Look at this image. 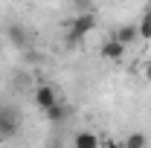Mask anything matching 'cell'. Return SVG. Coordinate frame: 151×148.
I'll use <instances>...</instances> for the list:
<instances>
[{
  "label": "cell",
  "mask_w": 151,
  "mask_h": 148,
  "mask_svg": "<svg viewBox=\"0 0 151 148\" xmlns=\"http://www.w3.org/2000/svg\"><path fill=\"white\" fill-rule=\"evenodd\" d=\"M96 26V18L93 12H84V15H76L73 20H70V32H67V38H70V44L73 41H84V38L93 32Z\"/></svg>",
  "instance_id": "obj_1"
},
{
  "label": "cell",
  "mask_w": 151,
  "mask_h": 148,
  "mask_svg": "<svg viewBox=\"0 0 151 148\" xmlns=\"http://www.w3.org/2000/svg\"><path fill=\"white\" fill-rule=\"evenodd\" d=\"M18 131H20L18 111L9 108V105H0V142H3V139H12Z\"/></svg>",
  "instance_id": "obj_2"
},
{
  "label": "cell",
  "mask_w": 151,
  "mask_h": 148,
  "mask_svg": "<svg viewBox=\"0 0 151 148\" xmlns=\"http://www.w3.org/2000/svg\"><path fill=\"white\" fill-rule=\"evenodd\" d=\"M32 99H35V105H38L44 113L50 111L52 105H58V102H61V99H58V90L52 87V84H38L35 93H32Z\"/></svg>",
  "instance_id": "obj_3"
},
{
  "label": "cell",
  "mask_w": 151,
  "mask_h": 148,
  "mask_svg": "<svg viewBox=\"0 0 151 148\" xmlns=\"http://www.w3.org/2000/svg\"><path fill=\"white\" fill-rule=\"evenodd\" d=\"M102 58H105V61H113V64H119V61L125 58V47H122L116 38H108V41L102 44Z\"/></svg>",
  "instance_id": "obj_4"
},
{
  "label": "cell",
  "mask_w": 151,
  "mask_h": 148,
  "mask_svg": "<svg viewBox=\"0 0 151 148\" xmlns=\"http://www.w3.org/2000/svg\"><path fill=\"white\" fill-rule=\"evenodd\" d=\"M6 38L12 41V47H26L29 44V32L23 29V23H9L6 26Z\"/></svg>",
  "instance_id": "obj_5"
},
{
  "label": "cell",
  "mask_w": 151,
  "mask_h": 148,
  "mask_svg": "<svg viewBox=\"0 0 151 148\" xmlns=\"http://www.w3.org/2000/svg\"><path fill=\"white\" fill-rule=\"evenodd\" d=\"M99 145H102V139L96 137L93 131H76L73 148H99Z\"/></svg>",
  "instance_id": "obj_6"
},
{
  "label": "cell",
  "mask_w": 151,
  "mask_h": 148,
  "mask_svg": "<svg viewBox=\"0 0 151 148\" xmlns=\"http://www.w3.org/2000/svg\"><path fill=\"white\" fill-rule=\"evenodd\" d=\"M116 41H119V44H122V47H125V50H128V47H131L134 41H137V23H122V26H119V29H116Z\"/></svg>",
  "instance_id": "obj_7"
},
{
  "label": "cell",
  "mask_w": 151,
  "mask_h": 148,
  "mask_svg": "<svg viewBox=\"0 0 151 148\" xmlns=\"http://www.w3.org/2000/svg\"><path fill=\"white\" fill-rule=\"evenodd\" d=\"M137 35L142 38V41L151 38V3L142 9V15H139V20H137Z\"/></svg>",
  "instance_id": "obj_8"
},
{
  "label": "cell",
  "mask_w": 151,
  "mask_h": 148,
  "mask_svg": "<svg viewBox=\"0 0 151 148\" xmlns=\"http://www.w3.org/2000/svg\"><path fill=\"white\" fill-rule=\"evenodd\" d=\"M122 145H125V148H148V139H145V134L134 131V134L125 137V142H122Z\"/></svg>",
  "instance_id": "obj_9"
},
{
  "label": "cell",
  "mask_w": 151,
  "mask_h": 148,
  "mask_svg": "<svg viewBox=\"0 0 151 148\" xmlns=\"http://www.w3.org/2000/svg\"><path fill=\"white\" fill-rule=\"evenodd\" d=\"M67 105H61V102H58V105H52V108H50V111H47V119H50V122H64V119H67Z\"/></svg>",
  "instance_id": "obj_10"
},
{
  "label": "cell",
  "mask_w": 151,
  "mask_h": 148,
  "mask_svg": "<svg viewBox=\"0 0 151 148\" xmlns=\"http://www.w3.org/2000/svg\"><path fill=\"white\" fill-rule=\"evenodd\" d=\"M142 75H145V81H151V58L142 64Z\"/></svg>",
  "instance_id": "obj_11"
},
{
  "label": "cell",
  "mask_w": 151,
  "mask_h": 148,
  "mask_svg": "<svg viewBox=\"0 0 151 148\" xmlns=\"http://www.w3.org/2000/svg\"><path fill=\"white\" fill-rule=\"evenodd\" d=\"M111 148H125V145H122V142H119V145H111Z\"/></svg>",
  "instance_id": "obj_12"
}]
</instances>
